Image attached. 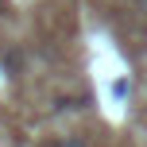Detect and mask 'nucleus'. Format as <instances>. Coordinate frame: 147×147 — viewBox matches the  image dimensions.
I'll return each instance as SVG.
<instances>
[{
	"instance_id": "f257e3e1",
	"label": "nucleus",
	"mask_w": 147,
	"mask_h": 147,
	"mask_svg": "<svg viewBox=\"0 0 147 147\" xmlns=\"http://www.w3.org/2000/svg\"><path fill=\"white\" fill-rule=\"evenodd\" d=\"M54 147H89V143L81 140V136H62V140L54 143Z\"/></svg>"
},
{
	"instance_id": "f03ea898",
	"label": "nucleus",
	"mask_w": 147,
	"mask_h": 147,
	"mask_svg": "<svg viewBox=\"0 0 147 147\" xmlns=\"http://www.w3.org/2000/svg\"><path fill=\"white\" fill-rule=\"evenodd\" d=\"M112 97H128V81H116L112 85Z\"/></svg>"
},
{
	"instance_id": "7ed1b4c3",
	"label": "nucleus",
	"mask_w": 147,
	"mask_h": 147,
	"mask_svg": "<svg viewBox=\"0 0 147 147\" xmlns=\"http://www.w3.org/2000/svg\"><path fill=\"white\" fill-rule=\"evenodd\" d=\"M140 8H143V12H147V0H140Z\"/></svg>"
}]
</instances>
